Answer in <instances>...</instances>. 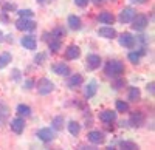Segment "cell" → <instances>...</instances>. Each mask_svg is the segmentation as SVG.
<instances>
[{"label":"cell","mask_w":155,"mask_h":150,"mask_svg":"<svg viewBox=\"0 0 155 150\" xmlns=\"http://www.w3.org/2000/svg\"><path fill=\"white\" fill-rule=\"evenodd\" d=\"M123 73H124V65L120 60H110L106 65V74L110 78H118Z\"/></svg>","instance_id":"6da1fadb"},{"label":"cell","mask_w":155,"mask_h":150,"mask_svg":"<svg viewBox=\"0 0 155 150\" xmlns=\"http://www.w3.org/2000/svg\"><path fill=\"white\" fill-rule=\"evenodd\" d=\"M54 90V84L51 82L50 79H41L37 82V91H39V94H42V96H47V94H50L51 91Z\"/></svg>","instance_id":"7a4b0ae2"},{"label":"cell","mask_w":155,"mask_h":150,"mask_svg":"<svg viewBox=\"0 0 155 150\" xmlns=\"http://www.w3.org/2000/svg\"><path fill=\"white\" fill-rule=\"evenodd\" d=\"M16 28H17L19 31H33V30H36V22H33L31 19L20 17V19L16 22Z\"/></svg>","instance_id":"3957f363"},{"label":"cell","mask_w":155,"mask_h":150,"mask_svg":"<svg viewBox=\"0 0 155 150\" xmlns=\"http://www.w3.org/2000/svg\"><path fill=\"white\" fill-rule=\"evenodd\" d=\"M147 27V17L143 16V14H135V17L132 19V28L135 31H143L144 28Z\"/></svg>","instance_id":"277c9868"},{"label":"cell","mask_w":155,"mask_h":150,"mask_svg":"<svg viewBox=\"0 0 155 150\" xmlns=\"http://www.w3.org/2000/svg\"><path fill=\"white\" fill-rule=\"evenodd\" d=\"M134 17H135V9L130 8V6H126V8L120 12V22H121V23H130Z\"/></svg>","instance_id":"5b68a950"},{"label":"cell","mask_w":155,"mask_h":150,"mask_svg":"<svg viewBox=\"0 0 155 150\" xmlns=\"http://www.w3.org/2000/svg\"><path fill=\"white\" fill-rule=\"evenodd\" d=\"M135 37L130 34V33H123L120 36V43L121 46H126V48H134L135 46Z\"/></svg>","instance_id":"8992f818"},{"label":"cell","mask_w":155,"mask_h":150,"mask_svg":"<svg viewBox=\"0 0 155 150\" xmlns=\"http://www.w3.org/2000/svg\"><path fill=\"white\" fill-rule=\"evenodd\" d=\"M37 138L41 141H44V142H51L54 139V133H53L51 129H41L37 132Z\"/></svg>","instance_id":"52a82bcc"},{"label":"cell","mask_w":155,"mask_h":150,"mask_svg":"<svg viewBox=\"0 0 155 150\" xmlns=\"http://www.w3.org/2000/svg\"><path fill=\"white\" fill-rule=\"evenodd\" d=\"M88 141L92 142V144H102V142L106 141L104 133L99 132V130H93V132H90V133H88Z\"/></svg>","instance_id":"ba28073f"},{"label":"cell","mask_w":155,"mask_h":150,"mask_svg":"<svg viewBox=\"0 0 155 150\" xmlns=\"http://www.w3.org/2000/svg\"><path fill=\"white\" fill-rule=\"evenodd\" d=\"M20 43L27 49H36V46H37V40H36L34 36H25V37H22Z\"/></svg>","instance_id":"9c48e42d"},{"label":"cell","mask_w":155,"mask_h":150,"mask_svg":"<svg viewBox=\"0 0 155 150\" xmlns=\"http://www.w3.org/2000/svg\"><path fill=\"white\" fill-rule=\"evenodd\" d=\"M53 71H54L56 74H59V76H68V74L71 73V71H70V67L65 65L64 62H59V64L53 65Z\"/></svg>","instance_id":"30bf717a"},{"label":"cell","mask_w":155,"mask_h":150,"mask_svg":"<svg viewBox=\"0 0 155 150\" xmlns=\"http://www.w3.org/2000/svg\"><path fill=\"white\" fill-rule=\"evenodd\" d=\"M11 130L14 133H22L25 130V121L22 118H14L11 121Z\"/></svg>","instance_id":"8fae6325"},{"label":"cell","mask_w":155,"mask_h":150,"mask_svg":"<svg viewBox=\"0 0 155 150\" xmlns=\"http://www.w3.org/2000/svg\"><path fill=\"white\" fill-rule=\"evenodd\" d=\"M98 34L101 37H104V39H115V36H116V31L110 27H101L98 30Z\"/></svg>","instance_id":"7c38bea8"},{"label":"cell","mask_w":155,"mask_h":150,"mask_svg":"<svg viewBox=\"0 0 155 150\" xmlns=\"http://www.w3.org/2000/svg\"><path fill=\"white\" fill-rule=\"evenodd\" d=\"M87 65H88V68H92V70L99 68V65H101V57H99L98 54H88V56H87Z\"/></svg>","instance_id":"4fadbf2b"},{"label":"cell","mask_w":155,"mask_h":150,"mask_svg":"<svg viewBox=\"0 0 155 150\" xmlns=\"http://www.w3.org/2000/svg\"><path fill=\"white\" fill-rule=\"evenodd\" d=\"M79 54H81V49H79V46H76V45H70L67 48V51H65V57L68 60L78 59V57H79Z\"/></svg>","instance_id":"5bb4252c"},{"label":"cell","mask_w":155,"mask_h":150,"mask_svg":"<svg viewBox=\"0 0 155 150\" xmlns=\"http://www.w3.org/2000/svg\"><path fill=\"white\" fill-rule=\"evenodd\" d=\"M96 81H90L88 84H87V87L84 88V96L87 97V99H90V97H93L95 94H96Z\"/></svg>","instance_id":"9a60e30c"},{"label":"cell","mask_w":155,"mask_h":150,"mask_svg":"<svg viewBox=\"0 0 155 150\" xmlns=\"http://www.w3.org/2000/svg\"><path fill=\"white\" fill-rule=\"evenodd\" d=\"M98 20H99L101 23H104V25H112V23L115 22V17H113L112 12H109V11H102L101 14L98 16Z\"/></svg>","instance_id":"2e32d148"},{"label":"cell","mask_w":155,"mask_h":150,"mask_svg":"<svg viewBox=\"0 0 155 150\" xmlns=\"http://www.w3.org/2000/svg\"><path fill=\"white\" fill-rule=\"evenodd\" d=\"M8 116H9V108H8V105H6L3 101H0V126H3V124L8 121Z\"/></svg>","instance_id":"e0dca14e"},{"label":"cell","mask_w":155,"mask_h":150,"mask_svg":"<svg viewBox=\"0 0 155 150\" xmlns=\"http://www.w3.org/2000/svg\"><path fill=\"white\" fill-rule=\"evenodd\" d=\"M99 119H101L102 122H113V121L116 119V111H112V110H104V111H101Z\"/></svg>","instance_id":"ac0fdd59"},{"label":"cell","mask_w":155,"mask_h":150,"mask_svg":"<svg viewBox=\"0 0 155 150\" xmlns=\"http://www.w3.org/2000/svg\"><path fill=\"white\" fill-rule=\"evenodd\" d=\"M130 126L132 127H141L143 126V122H144V116L141 115V113H134L132 116H130Z\"/></svg>","instance_id":"d6986e66"},{"label":"cell","mask_w":155,"mask_h":150,"mask_svg":"<svg viewBox=\"0 0 155 150\" xmlns=\"http://www.w3.org/2000/svg\"><path fill=\"white\" fill-rule=\"evenodd\" d=\"M82 84V76L81 74H71L68 78V87L70 88H74V87H79Z\"/></svg>","instance_id":"ffe728a7"},{"label":"cell","mask_w":155,"mask_h":150,"mask_svg":"<svg viewBox=\"0 0 155 150\" xmlns=\"http://www.w3.org/2000/svg\"><path fill=\"white\" fill-rule=\"evenodd\" d=\"M68 25L71 30H79L81 28V19L78 16H68Z\"/></svg>","instance_id":"44dd1931"},{"label":"cell","mask_w":155,"mask_h":150,"mask_svg":"<svg viewBox=\"0 0 155 150\" xmlns=\"http://www.w3.org/2000/svg\"><path fill=\"white\" fill-rule=\"evenodd\" d=\"M140 97H141V91L137 87H132V88L129 90V99H130L132 102H137V101H140Z\"/></svg>","instance_id":"7402d4cb"},{"label":"cell","mask_w":155,"mask_h":150,"mask_svg":"<svg viewBox=\"0 0 155 150\" xmlns=\"http://www.w3.org/2000/svg\"><path fill=\"white\" fill-rule=\"evenodd\" d=\"M16 110H17V113H19L20 116H30V115H31V108H30V105L19 104Z\"/></svg>","instance_id":"603a6c76"},{"label":"cell","mask_w":155,"mask_h":150,"mask_svg":"<svg viewBox=\"0 0 155 150\" xmlns=\"http://www.w3.org/2000/svg\"><path fill=\"white\" fill-rule=\"evenodd\" d=\"M68 132H70V135H73V136L79 135L81 126H79V124H78L76 121H71V122H68Z\"/></svg>","instance_id":"cb8c5ba5"},{"label":"cell","mask_w":155,"mask_h":150,"mask_svg":"<svg viewBox=\"0 0 155 150\" xmlns=\"http://www.w3.org/2000/svg\"><path fill=\"white\" fill-rule=\"evenodd\" d=\"M48 46H50V49L53 53H58L59 49H61V39H51L48 42Z\"/></svg>","instance_id":"d4e9b609"},{"label":"cell","mask_w":155,"mask_h":150,"mask_svg":"<svg viewBox=\"0 0 155 150\" xmlns=\"http://www.w3.org/2000/svg\"><path fill=\"white\" fill-rule=\"evenodd\" d=\"M144 54V49H141L140 53H137V51H134V53H129V60L132 62V64H138L140 62V57Z\"/></svg>","instance_id":"484cf974"},{"label":"cell","mask_w":155,"mask_h":150,"mask_svg":"<svg viewBox=\"0 0 155 150\" xmlns=\"http://www.w3.org/2000/svg\"><path fill=\"white\" fill-rule=\"evenodd\" d=\"M9 62H11V54H9V53L0 54V68H5Z\"/></svg>","instance_id":"4316f807"},{"label":"cell","mask_w":155,"mask_h":150,"mask_svg":"<svg viewBox=\"0 0 155 150\" xmlns=\"http://www.w3.org/2000/svg\"><path fill=\"white\" fill-rule=\"evenodd\" d=\"M62 127H64V118L62 116H56L53 119V129L54 130H62Z\"/></svg>","instance_id":"83f0119b"},{"label":"cell","mask_w":155,"mask_h":150,"mask_svg":"<svg viewBox=\"0 0 155 150\" xmlns=\"http://www.w3.org/2000/svg\"><path fill=\"white\" fill-rule=\"evenodd\" d=\"M120 147H121V148H127V150H135V148H138V145H137L135 142H132V141H121V142H120Z\"/></svg>","instance_id":"f1b7e54d"},{"label":"cell","mask_w":155,"mask_h":150,"mask_svg":"<svg viewBox=\"0 0 155 150\" xmlns=\"http://www.w3.org/2000/svg\"><path fill=\"white\" fill-rule=\"evenodd\" d=\"M51 36H53L54 39H61V37H64V36H65V30H64V28H61V27H58V28H54V30H53Z\"/></svg>","instance_id":"f546056e"},{"label":"cell","mask_w":155,"mask_h":150,"mask_svg":"<svg viewBox=\"0 0 155 150\" xmlns=\"http://www.w3.org/2000/svg\"><path fill=\"white\" fill-rule=\"evenodd\" d=\"M17 14H19L20 17H25V19H31V17L34 16V12H33L31 9H20Z\"/></svg>","instance_id":"4dcf8cb0"},{"label":"cell","mask_w":155,"mask_h":150,"mask_svg":"<svg viewBox=\"0 0 155 150\" xmlns=\"http://www.w3.org/2000/svg\"><path fill=\"white\" fill-rule=\"evenodd\" d=\"M116 110H118V111H127V110H129L127 102H124V101H116Z\"/></svg>","instance_id":"1f68e13d"},{"label":"cell","mask_w":155,"mask_h":150,"mask_svg":"<svg viewBox=\"0 0 155 150\" xmlns=\"http://www.w3.org/2000/svg\"><path fill=\"white\" fill-rule=\"evenodd\" d=\"M3 9H5V11H14V9H16V5H14V3H5V5H3Z\"/></svg>","instance_id":"d6a6232c"},{"label":"cell","mask_w":155,"mask_h":150,"mask_svg":"<svg viewBox=\"0 0 155 150\" xmlns=\"http://www.w3.org/2000/svg\"><path fill=\"white\" fill-rule=\"evenodd\" d=\"M74 3H76L78 6L84 8V6H87V5H88V0H74Z\"/></svg>","instance_id":"836d02e7"},{"label":"cell","mask_w":155,"mask_h":150,"mask_svg":"<svg viewBox=\"0 0 155 150\" xmlns=\"http://www.w3.org/2000/svg\"><path fill=\"white\" fill-rule=\"evenodd\" d=\"M45 59V54H39V56H36V64H42V60Z\"/></svg>","instance_id":"e575fe53"},{"label":"cell","mask_w":155,"mask_h":150,"mask_svg":"<svg viewBox=\"0 0 155 150\" xmlns=\"http://www.w3.org/2000/svg\"><path fill=\"white\" fill-rule=\"evenodd\" d=\"M33 85H34L33 81H27V82H25V88H27V90H31V88H33Z\"/></svg>","instance_id":"d590c367"},{"label":"cell","mask_w":155,"mask_h":150,"mask_svg":"<svg viewBox=\"0 0 155 150\" xmlns=\"http://www.w3.org/2000/svg\"><path fill=\"white\" fill-rule=\"evenodd\" d=\"M12 74H14V76H12V78H14V81H19L20 79V71L19 70H14V71H12Z\"/></svg>","instance_id":"8d00e7d4"},{"label":"cell","mask_w":155,"mask_h":150,"mask_svg":"<svg viewBox=\"0 0 155 150\" xmlns=\"http://www.w3.org/2000/svg\"><path fill=\"white\" fill-rule=\"evenodd\" d=\"M147 91H149L150 94H153V93H155V90H153V82L147 84Z\"/></svg>","instance_id":"74e56055"},{"label":"cell","mask_w":155,"mask_h":150,"mask_svg":"<svg viewBox=\"0 0 155 150\" xmlns=\"http://www.w3.org/2000/svg\"><path fill=\"white\" fill-rule=\"evenodd\" d=\"M123 85H124V81H118V82H115V88H121Z\"/></svg>","instance_id":"f35d334b"},{"label":"cell","mask_w":155,"mask_h":150,"mask_svg":"<svg viewBox=\"0 0 155 150\" xmlns=\"http://www.w3.org/2000/svg\"><path fill=\"white\" fill-rule=\"evenodd\" d=\"M132 2H134V3H140V5H141V3H146L147 0H132Z\"/></svg>","instance_id":"ab89813d"},{"label":"cell","mask_w":155,"mask_h":150,"mask_svg":"<svg viewBox=\"0 0 155 150\" xmlns=\"http://www.w3.org/2000/svg\"><path fill=\"white\" fill-rule=\"evenodd\" d=\"M48 2H51V0H39V3H48Z\"/></svg>","instance_id":"60d3db41"},{"label":"cell","mask_w":155,"mask_h":150,"mask_svg":"<svg viewBox=\"0 0 155 150\" xmlns=\"http://www.w3.org/2000/svg\"><path fill=\"white\" fill-rule=\"evenodd\" d=\"M104 0H95V3H102Z\"/></svg>","instance_id":"b9f144b4"},{"label":"cell","mask_w":155,"mask_h":150,"mask_svg":"<svg viewBox=\"0 0 155 150\" xmlns=\"http://www.w3.org/2000/svg\"><path fill=\"white\" fill-rule=\"evenodd\" d=\"M2 37H3V33H2V31H0V40H2Z\"/></svg>","instance_id":"7bdbcfd3"}]
</instances>
